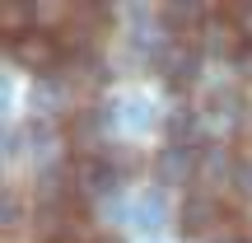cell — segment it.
Returning <instances> with one entry per match:
<instances>
[{
	"instance_id": "6da1fadb",
	"label": "cell",
	"mask_w": 252,
	"mask_h": 243,
	"mask_svg": "<svg viewBox=\"0 0 252 243\" xmlns=\"http://www.w3.org/2000/svg\"><path fill=\"white\" fill-rule=\"evenodd\" d=\"M248 42H252V33L238 24V19L224 14V5H215L206 14V24H201V47H206L210 56H220V61H243Z\"/></svg>"
},
{
	"instance_id": "7a4b0ae2",
	"label": "cell",
	"mask_w": 252,
	"mask_h": 243,
	"mask_svg": "<svg viewBox=\"0 0 252 243\" xmlns=\"http://www.w3.org/2000/svg\"><path fill=\"white\" fill-rule=\"evenodd\" d=\"M178 229H182L187 239H220V234H234V215H229V210L220 206L215 197L196 192V197L182 201V210H178Z\"/></svg>"
},
{
	"instance_id": "3957f363",
	"label": "cell",
	"mask_w": 252,
	"mask_h": 243,
	"mask_svg": "<svg viewBox=\"0 0 252 243\" xmlns=\"http://www.w3.org/2000/svg\"><path fill=\"white\" fill-rule=\"evenodd\" d=\"M9 56H14V66H24L28 75H56L65 47H61V37H56V28H33V33H24L19 42H9Z\"/></svg>"
},
{
	"instance_id": "277c9868",
	"label": "cell",
	"mask_w": 252,
	"mask_h": 243,
	"mask_svg": "<svg viewBox=\"0 0 252 243\" xmlns=\"http://www.w3.org/2000/svg\"><path fill=\"white\" fill-rule=\"evenodd\" d=\"M33 19H37L33 5H24V0H0V33H5V42H19L24 33H33Z\"/></svg>"
},
{
	"instance_id": "5b68a950",
	"label": "cell",
	"mask_w": 252,
	"mask_h": 243,
	"mask_svg": "<svg viewBox=\"0 0 252 243\" xmlns=\"http://www.w3.org/2000/svg\"><path fill=\"white\" fill-rule=\"evenodd\" d=\"M94 243H122L117 234H94Z\"/></svg>"
}]
</instances>
